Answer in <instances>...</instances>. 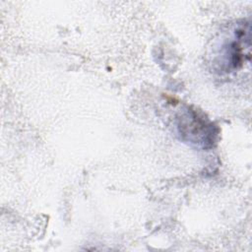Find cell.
Instances as JSON below:
<instances>
[{
    "label": "cell",
    "instance_id": "6da1fadb",
    "mask_svg": "<svg viewBox=\"0 0 252 252\" xmlns=\"http://www.w3.org/2000/svg\"><path fill=\"white\" fill-rule=\"evenodd\" d=\"M178 119V130L182 136L204 148L213 147L218 136V130L205 116L189 108Z\"/></svg>",
    "mask_w": 252,
    "mask_h": 252
}]
</instances>
